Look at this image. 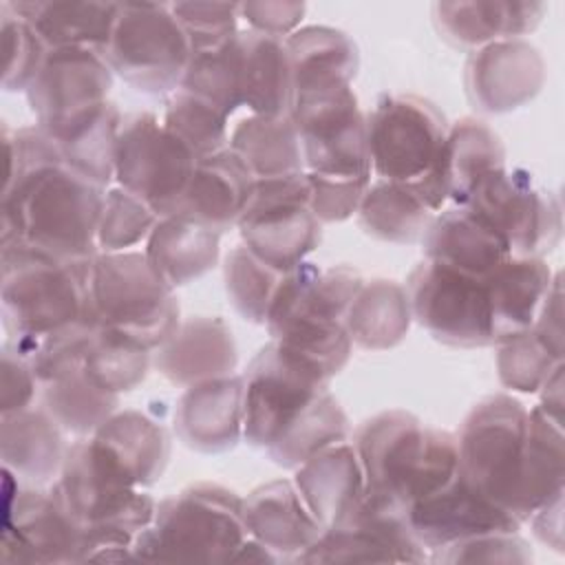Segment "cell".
<instances>
[{"mask_svg": "<svg viewBox=\"0 0 565 565\" xmlns=\"http://www.w3.org/2000/svg\"><path fill=\"white\" fill-rule=\"evenodd\" d=\"M106 188L64 161L42 166L0 196V245L22 241L62 260H93Z\"/></svg>", "mask_w": 565, "mask_h": 565, "instance_id": "obj_1", "label": "cell"}, {"mask_svg": "<svg viewBox=\"0 0 565 565\" xmlns=\"http://www.w3.org/2000/svg\"><path fill=\"white\" fill-rule=\"evenodd\" d=\"M351 444L364 475V499L399 512L444 488L459 468L457 435L424 426L399 408L364 419Z\"/></svg>", "mask_w": 565, "mask_h": 565, "instance_id": "obj_2", "label": "cell"}, {"mask_svg": "<svg viewBox=\"0 0 565 565\" xmlns=\"http://www.w3.org/2000/svg\"><path fill=\"white\" fill-rule=\"evenodd\" d=\"M0 247V305L11 347L29 358L44 335L90 320L93 260H62L22 241Z\"/></svg>", "mask_w": 565, "mask_h": 565, "instance_id": "obj_3", "label": "cell"}, {"mask_svg": "<svg viewBox=\"0 0 565 565\" xmlns=\"http://www.w3.org/2000/svg\"><path fill=\"white\" fill-rule=\"evenodd\" d=\"M243 497L218 483H194L157 503L154 519L132 541L148 563H232L247 539Z\"/></svg>", "mask_w": 565, "mask_h": 565, "instance_id": "obj_4", "label": "cell"}, {"mask_svg": "<svg viewBox=\"0 0 565 565\" xmlns=\"http://www.w3.org/2000/svg\"><path fill=\"white\" fill-rule=\"evenodd\" d=\"M90 320L97 329L157 351L177 331L179 298L143 252H99L90 263Z\"/></svg>", "mask_w": 565, "mask_h": 565, "instance_id": "obj_5", "label": "cell"}, {"mask_svg": "<svg viewBox=\"0 0 565 565\" xmlns=\"http://www.w3.org/2000/svg\"><path fill=\"white\" fill-rule=\"evenodd\" d=\"M530 408L508 393L483 397L457 433L459 477L514 516L527 452Z\"/></svg>", "mask_w": 565, "mask_h": 565, "instance_id": "obj_6", "label": "cell"}, {"mask_svg": "<svg viewBox=\"0 0 565 565\" xmlns=\"http://www.w3.org/2000/svg\"><path fill=\"white\" fill-rule=\"evenodd\" d=\"M371 170L386 181H430L448 190L444 177V113L417 95H384L366 115Z\"/></svg>", "mask_w": 565, "mask_h": 565, "instance_id": "obj_7", "label": "cell"}, {"mask_svg": "<svg viewBox=\"0 0 565 565\" xmlns=\"http://www.w3.org/2000/svg\"><path fill=\"white\" fill-rule=\"evenodd\" d=\"M104 57L115 75L148 95H172L192 57L168 2H119Z\"/></svg>", "mask_w": 565, "mask_h": 565, "instance_id": "obj_8", "label": "cell"}, {"mask_svg": "<svg viewBox=\"0 0 565 565\" xmlns=\"http://www.w3.org/2000/svg\"><path fill=\"white\" fill-rule=\"evenodd\" d=\"M241 377L243 439L263 450H267L331 382L322 369L274 340L252 358Z\"/></svg>", "mask_w": 565, "mask_h": 565, "instance_id": "obj_9", "label": "cell"}, {"mask_svg": "<svg viewBox=\"0 0 565 565\" xmlns=\"http://www.w3.org/2000/svg\"><path fill=\"white\" fill-rule=\"evenodd\" d=\"M2 550L4 563H84L86 525L73 516L55 486L20 488L2 466Z\"/></svg>", "mask_w": 565, "mask_h": 565, "instance_id": "obj_10", "label": "cell"}, {"mask_svg": "<svg viewBox=\"0 0 565 565\" xmlns=\"http://www.w3.org/2000/svg\"><path fill=\"white\" fill-rule=\"evenodd\" d=\"M196 161L157 115L141 110L124 117L115 152V181L159 216L179 212Z\"/></svg>", "mask_w": 565, "mask_h": 565, "instance_id": "obj_11", "label": "cell"}, {"mask_svg": "<svg viewBox=\"0 0 565 565\" xmlns=\"http://www.w3.org/2000/svg\"><path fill=\"white\" fill-rule=\"evenodd\" d=\"M53 486L86 527H117L137 536L154 519V499L132 486L90 437L68 446Z\"/></svg>", "mask_w": 565, "mask_h": 565, "instance_id": "obj_12", "label": "cell"}, {"mask_svg": "<svg viewBox=\"0 0 565 565\" xmlns=\"http://www.w3.org/2000/svg\"><path fill=\"white\" fill-rule=\"evenodd\" d=\"M307 172L256 179L236 223L243 245L278 271L305 263L320 243L322 223L307 205Z\"/></svg>", "mask_w": 565, "mask_h": 565, "instance_id": "obj_13", "label": "cell"}, {"mask_svg": "<svg viewBox=\"0 0 565 565\" xmlns=\"http://www.w3.org/2000/svg\"><path fill=\"white\" fill-rule=\"evenodd\" d=\"M510 245L512 256L543 258L563 236V207L552 190L534 183L523 168L488 174L468 203Z\"/></svg>", "mask_w": 565, "mask_h": 565, "instance_id": "obj_14", "label": "cell"}, {"mask_svg": "<svg viewBox=\"0 0 565 565\" xmlns=\"http://www.w3.org/2000/svg\"><path fill=\"white\" fill-rule=\"evenodd\" d=\"M413 320L437 342L457 349L492 344L486 282L424 258L408 274Z\"/></svg>", "mask_w": 565, "mask_h": 565, "instance_id": "obj_15", "label": "cell"}, {"mask_svg": "<svg viewBox=\"0 0 565 565\" xmlns=\"http://www.w3.org/2000/svg\"><path fill=\"white\" fill-rule=\"evenodd\" d=\"M289 115L298 128L305 172L371 179L366 117L353 88L296 99Z\"/></svg>", "mask_w": 565, "mask_h": 565, "instance_id": "obj_16", "label": "cell"}, {"mask_svg": "<svg viewBox=\"0 0 565 565\" xmlns=\"http://www.w3.org/2000/svg\"><path fill=\"white\" fill-rule=\"evenodd\" d=\"M113 71L93 49H49L26 88L35 126L51 139L108 102Z\"/></svg>", "mask_w": 565, "mask_h": 565, "instance_id": "obj_17", "label": "cell"}, {"mask_svg": "<svg viewBox=\"0 0 565 565\" xmlns=\"http://www.w3.org/2000/svg\"><path fill=\"white\" fill-rule=\"evenodd\" d=\"M428 550L408 527L406 512L366 499L340 525L324 527L296 563H426Z\"/></svg>", "mask_w": 565, "mask_h": 565, "instance_id": "obj_18", "label": "cell"}, {"mask_svg": "<svg viewBox=\"0 0 565 565\" xmlns=\"http://www.w3.org/2000/svg\"><path fill=\"white\" fill-rule=\"evenodd\" d=\"M406 521L415 539L430 552L497 532H519L521 523L475 490L459 472L433 494L406 508Z\"/></svg>", "mask_w": 565, "mask_h": 565, "instance_id": "obj_19", "label": "cell"}, {"mask_svg": "<svg viewBox=\"0 0 565 565\" xmlns=\"http://www.w3.org/2000/svg\"><path fill=\"white\" fill-rule=\"evenodd\" d=\"M547 77L545 60L525 38L497 40L468 55L463 84L483 113H510L532 102Z\"/></svg>", "mask_w": 565, "mask_h": 565, "instance_id": "obj_20", "label": "cell"}, {"mask_svg": "<svg viewBox=\"0 0 565 565\" xmlns=\"http://www.w3.org/2000/svg\"><path fill=\"white\" fill-rule=\"evenodd\" d=\"M238 349L232 327L221 316H192L152 358L154 369L174 386H192L205 380L232 375Z\"/></svg>", "mask_w": 565, "mask_h": 565, "instance_id": "obj_21", "label": "cell"}, {"mask_svg": "<svg viewBox=\"0 0 565 565\" xmlns=\"http://www.w3.org/2000/svg\"><path fill=\"white\" fill-rule=\"evenodd\" d=\"M174 430L192 450H232L243 439V377L225 375L188 386L177 402Z\"/></svg>", "mask_w": 565, "mask_h": 565, "instance_id": "obj_22", "label": "cell"}, {"mask_svg": "<svg viewBox=\"0 0 565 565\" xmlns=\"http://www.w3.org/2000/svg\"><path fill=\"white\" fill-rule=\"evenodd\" d=\"M247 534L265 545L278 563H296L322 534L294 481L274 479L243 497Z\"/></svg>", "mask_w": 565, "mask_h": 565, "instance_id": "obj_23", "label": "cell"}, {"mask_svg": "<svg viewBox=\"0 0 565 565\" xmlns=\"http://www.w3.org/2000/svg\"><path fill=\"white\" fill-rule=\"evenodd\" d=\"M424 258L486 280L510 256L508 241L470 205L437 212L422 238Z\"/></svg>", "mask_w": 565, "mask_h": 565, "instance_id": "obj_24", "label": "cell"}, {"mask_svg": "<svg viewBox=\"0 0 565 565\" xmlns=\"http://www.w3.org/2000/svg\"><path fill=\"white\" fill-rule=\"evenodd\" d=\"M545 11L543 2L459 0L433 4V20L448 44L472 53L490 42L532 33Z\"/></svg>", "mask_w": 565, "mask_h": 565, "instance_id": "obj_25", "label": "cell"}, {"mask_svg": "<svg viewBox=\"0 0 565 565\" xmlns=\"http://www.w3.org/2000/svg\"><path fill=\"white\" fill-rule=\"evenodd\" d=\"M294 77V102L351 88L358 75V44L340 29L300 26L287 40Z\"/></svg>", "mask_w": 565, "mask_h": 565, "instance_id": "obj_26", "label": "cell"}, {"mask_svg": "<svg viewBox=\"0 0 565 565\" xmlns=\"http://www.w3.org/2000/svg\"><path fill=\"white\" fill-rule=\"evenodd\" d=\"M294 483L322 527L347 521L364 499V475L353 444L329 446L294 470Z\"/></svg>", "mask_w": 565, "mask_h": 565, "instance_id": "obj_27", "label": "cell"}, {"mask_svg": "<svg viewBox=\"0 0 565 565\" xmlns=\"http://www.w3.org/2000/svg\"><path fill=\"white\" fill-rule=\"evenodd\" d=\"M254 174L245 161L225 148L196 161L179 212L223 234L236 227L254 190Z\"/></svg>", "mask_w": 565, "mask_h": 565, "instance_id": "obj_28", "label": "cell"}, {"mask_svg": "<svg viewBox=\"0 0 565 565\" xmlns=\"http://www.w3.org/2000/svg\"><path fill=\"white\" fill-rule=\"evenodd\" d=\"M7 7L26 20L46 49H93L104 55L119 2L99 0H20Z\"/></svg>", "mask_w": 565, "mask_h": 565, "instance_id": "obj_29", "label": "cell"}, {"mask_svg": "<svg viewBox=\"0 0 565 565\" xmlns=\"http://www.w3.org/2000/svg\"><path fill=\"white\" fill-rule=\"evenodd\" d=\"M552 276L554 271L545 258L510 256L483 280L492 344L532 329Z\"/></svg>", "mask_w": 565, "mask_h": 565, "instance_id": "obj_30", "label": "cell"}, {"mask_svg": "<svg viewBox=\"0 0 565 565\" xmlns=\"http://www.w3.org/2000/svg\"><path fill=\"white\" fill-rule=\"evenodd\" d=\"M62 426L44 408L4 413L0 424V457L18 479L46 486L60 475L66 446Z\"/></svg>", "mask_w": 565, "mask_h": 565, "instance_id": "obj_31", "label": "cell"}, {"mask_svg": "<svg viewBox=\"0 0 565 565\" xmlns=\"http://www.w3.org/2000/svg\"><path fill=\"white\" fill-rule=\"evenodd\" d=\"M90 439L137 488L154 486L170 459L166 428L141 411H117Z\"/></svg>", "mask_w": 565, "mask_h": 565, "instance_id": "obj_32", "label": "cell"}, {"mask_svg": "<svg viewBox=\"0 0 565 565\" xmlns=\"http://www.w3.org/2000/svg\"><path fill=\"white\" fill-rule=\"evenodd\" d=\"M221 234L188 214L159 216L143 254L152 269L172 287H183L205 276L218 263Z\"/></svg>", "mask_w": 565, "mask_h": 565, "instance_id": "obj_33", "label": "cell"}, {"mask_svg": "<svg viewBox=\"0 0 565 565\" xmlns=\"http://www.w3.org/2000/svg\"><path fill=\"white\" fill-rule=\"evenodd\" d=\"M236 42L241 53L243 106H247L252 115L263 117L289 115L294 104V77L285 40L247 29L238 31Z\"/></svg>", "mask_w": 565, "mask_h": 565, "instance_id": "obj_34", "label": "cell"}, {"mask_svg": "<svg viewBox=\"0 0 565 565\" xmlns=\"http://www.w3.org/2000/svg\"><path fill=\"white\" fill-rule=\"evenodd\" d=\"M508 168L501 137L481 119L461 117L448 126L444 143V177L448 203L466 205L475 188L492 172Z\"/></svg>", "mask_w": 565, "mask_h": 565, "instance_id": "obj_35", "label": "cell"}, {"mask_svg": "<svg viewBox=\"0 0 565 565\" xmlns=\"http://www.w3.org/2000/svg\"><path fill=\"white\" fill-rule=\"evenodd\" d=\"M413 322L406 287L388 278L362 280L344 327L351 342L364 351H386L397 347Z\"/></svg>", "mask_w": 565, "mask_h": 565, "instance_id": "obj_36", "label": "cell"}, {"mask_svg": "<svg viewBox=\"0 0 565 565\" xmlns=\"http://www.w3.org/2000/svg\"><path fill=\"white\" fill-rule=\"evenodd\" d=\"M230 148L245 161L254 179L305 172L298 128L291 115H249L230 135Z\"/></svg>", "mask_w": 565, "mask_h": 565, "instance_id": "obj_37", "label": "cell"}, {"mask_svg": "<svg viewBox=\"0 0 565 565\" xmlns=\"http://www.w3.org/2000/svg\"><path fill=\"white\" fill-rule=\"evenodd\" d=\"M433 216L408 183L386 179L369 183L358 207V221L369 236L397 245L422 241Z\"/></svg>", "mask_w": 565, "mask_h": 565, "instance_id": "obj_38", "label": "cell"}, {"mask_svg": "<svg viewBox=\"0 0 565 565\" xmlns=\"http://www.w3.org/2000/svg\"><path fill=\"white\" fill-rule=\"evenodd\" d=\"M121 121L124 117L117 104L108 99L53 139L62 161L77 174L106 188L115 179V152Z\"/></svg>", "mask_w": 565, "mask_h": 565, "instance_id": "obj_39", "label": "cell"}, {"mask_svg": "<svg viewBox=\"0 0 565 565\" xmlns=\"http://www.w3.org/2000/svg\"><path fill=\"white\" fill-rule=\"evenodd\" d=\"M351 437V422L340 402L327 388L320 393L267 448L274 463L296 470L316 452L347 441Z\"/></svg>", "mask_w": 565, "mask_h": 565, "instance_id": "obj_40", "label": "cell"}, {"mask_svg": "<svg viewBox=\"0 0 565 565\" xmlns=\"http://www.w3.org/2000/svg\"><path fill=\"white\" fill-rule=\"evenodd\" d=\"M42 388V408L73 435H93L110 415L117 413L119 395L99 388L82 369L57 375Z\"/></svg>", "mask_w": 565, "mask_h": 565, "instance_id": "obj_41", "label": "cell"}, {"mask_svg": "<svg viewBox=\"0 0 565 565\" xmlns=\"http://www.w3.org/2000/svg\"><path fill=\"white\" fill-rule=\"evenodd\" d=\"M282 274L254 256L245 245L230 249L223 263V282L236 313L252 324H265Z\"/></svg>", "mask_w": 565, "mask_h": 565, "instance_id": "obj_42", "label": "cell"}, {"mask_svg": "<svg viewBox=\"0 0 565 565\" xmlns=\"http://www.w3.org/2000/svg\"><path fill=\"white\" fill-rule=\"evenodd\" d=\"M163 126L181 139L196 159L230 148L227 115L185 88H177L170 95L163 113Z\"/></svg>", "mask_w": 565, "mask_h": 565, "instance_id": "obj_43", "label": "cell"}, {"mask_svg": "<svg viewBox=\"0 0 565 565\" xmlns=\"http://www.w3.org/2000/svg\"><path fill=\"white\" fill-rule=\"evenodd\" d=\"M150 353L124 335L97 329L84 360V373L108 393H128L146 380L152 362Z\"/></svg>", "mask_w": 565, "mask_h": 565, "instance_id": "obj_44", "label": "cell"}, {"mask_svg": "<svg viewBox=\"0 0 565 565\" xmlns=\"http://www.w3.org/2000/svg\"><path fill=\"white\" fill-rule=\"evenodd\" d=\"M179 88H185L207 99L227 117L236 113V108L243 106L241 53H238L236 38L218 49L192 53Z\"/></svg>", "mask_w": 565, "mask_h": 565, "instance_id": "obj_45", "label": "cell"}, {"mask_svg": "<svg viewBox=\"0 0 565 565\" xmlns=\"http://www.w3.org/2000/svg\"><path fill=\"white\" fill-rule=\"evenodd\" d=\"M157 221L159 214L146 201L119 185L108 188L97 227V249L128 252L150 236Z\"/></svg>", "mask_w": 565, "mask_h": 565, "instance_id": "obj_46", "label": "cell"}, {"mask_svg": "<svg viewBox=\"0 0 565 565\" xmlns=\"http://www.w3.org/2000/svg\"><path fill=\"white\" fill-rule=\"evenodd\" d=\"M561 362L532 329L497 344L499 382L514 393L534 395Z\"/></svg>", "mask_w": 565, "mask_h": 565, "instance_id": "obj_47", "label": "cell"}, {"mask_svg": "<svg viewBox=\"0 0 565 565\" xmlns=\"http://www.w3.org/2000/svg\"><path fill=\"white\" fill-rule=\"evenodd\" d=\"M0 33H2V49H4L2 88L7 93H15V90L26 93L49 49L35 33V29L26 20L18 18L7 7V2H2L0 7Z\"/></svg>", "mask_w": 565, "mask_h": 565, "instance_id": "obj_48", "label": "cell"}, {"mask_svg": "<svg viewBox=\"0 0 565 565\" xmlns=\"http://www.w3.org/2000/svg\"><path fill=\"white\" fill-rule=\"evenodd\" d=\"M95 333L97 327L93 320H79L44 335L29 353L40 384L82 369Z\"/></svg>", "mask_w": 565, "mask_h": 565, "instance_id": "obj_49", "label": "cell"}, {"mask_svg": "<svg viewBox=\"0 0 565 565\" xmlns=\"http://www.w3.org/2000/svg\"><path fill=\"white\" fill-rule=\"evenodd\" d=\"M170 9L183 26L192 53L218 49L238 33V2H170Z\"/></svg>", "mask_w": 565, "mask_h": 565, "instance_id": "obj_50", "label": "cell"}, {"mask_svg": "<svg viewBox=\"0 0 565 565\" xmlns=\"http://www.w3.org/2000/svg\"><path fill=\"white\" fill-rule=\"evenodd\" d=\"M371 179L307 172V205L320 223H342L358 214Z\"/></svg>", "mask_w": 565, "mask_h": 565, "instance_id": "obj_51", "label": "cell"}, {"mask_svg": "<svg viewBox=\"0 0 565 565\" xmlns=\"http://www.w3.org/2000/svg\"><path fill=\"white\" fill-rule=\"evenodd\" d=\"M532 550L519 532L466 539L428 554L430 563H532Z\"/></svg>", "mask_w": 565, "mask_h": 565, "instance_id": "obj_52", "label": "cell"}, {"mask_svg": "<svg viewBox=\"0 0 565 565\" xmlns=\"http://www.w3.org/2000/svg\"><path fill=\"white\" fill-rule=\"evenodd\" d=\"M305 2H282V0H249L238 2V18H243L252 31L267 33L287 40L300 29L305 18Z\"/></svg>", "mask_w": 565, "mask_h": 565, "instance_id": "obj_53", "label": "cell"}, {"mask_svg": "<svg viewBox=\"0 0 565 565\" xmlns=\"http://www.w3.org/2000/svg\"><path fill=\"white\" fill-rule=\"evenodd\" d=\"M40 380L33 371V364L15 347L4 342L2 347V395L0 413H15L31 406Z\"/></svg>", "mask_w": 565, "mask_h": 565, "instance_id": "obj_54", "label": "cell"}, {"mask_svg": "<svg viewBox=\"0 0 565 565\" xmlns=\"http://www.w3.org/2000/svg\"><path fill=\"white\" fill-rule=\"evenodd\" d=\"M532 333L558 358L563 360V278L561 271L552 276L550 289L541 302Z\"/></svg>", "mask_w": 565, "mask_h": 565, "instance_id": "obj_55", "label": "cell"}, {"mask_svg": "<svg viewBox=\"0 0 565 565\" xmlns=\"http://www.w3.org/2000/svg\"><path fill=\"white\" fill-rule=\"evenodd\" d=\"M532 525L534 536L550 550L563 554V492L554 494L525 521Z\"/></svg>", "mask_w": 565, "mask_h": 565, "instance_id": "obj_56", "label": "cell"}, {"mask_svg": "<svg viewBox=\"0 0 565 565\" xmlns=\"http://www.w3.org/2000/svg\"><path fill=\"white\" fill-rule=\"evenodd\" d=\"M539 404L536 408L545 413L550 419L563 426V411H565V393H563V362L554 366V371L545 377L541 388L536 391Z\"/></svg>", "mask_w": 565, "mask_h": 565, "instance_id": "obj_57", "label": "cell"}]
</instances>
